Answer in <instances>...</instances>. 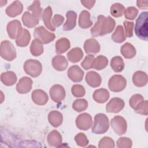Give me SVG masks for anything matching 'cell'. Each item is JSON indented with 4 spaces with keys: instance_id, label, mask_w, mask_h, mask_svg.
Masks as SVG:
<instances>
[{
    "instance_id": "cell-11",
    "label": "cell",
    "mask_w": 148,
    "mask_h": 148,
    "mask_svg": "<svg viewBox=\"0 0 148 148\" xmlns=\"http://www.w3.org/2000/svg\"><path fill=\"white\" fill-rule=\"evenodd\" d=\"M50 95L53 101L60 102L65 97V90L62 86L55 84L50 89Z\"/></svg>"
},
{
    "instance_id": "cell-29",
    "label": "cell",
    "mask_w": 148,
    "mask_h": 148,
    "mask_svg": "<svg viewBox=\"0 0 148 148\" xmlns=\"http://www.w3.org/2000/svg\"><path fill=\"white\" fill-rule=\"evenodd\" d=\"M92 25V22L90 20V14L87 10L81 12L79 18V25L84 29L88 28Z\"/></svg>"
},
{
    "instance_id": "cell-31",
    "label": "cell",
    "mask_w": 148,
    "mask_h": 148,
    "mask_svg": "<svg viewBox=\"0 0 148 148\" xmlns=\"http://www.w3.org/2000/svg\"><path fill=\"white\" fill-rule=\"evenodd\" d=\"M83 57V52L79 47H75L67 53L68 60L72 62H77L82 60Z\"/></svg>"
},
{
    "instance_id": "cell-1",
    "label": "cell",
    "mask_w": 148,
    "mask_h": 148,
    "mask_svg": "<svg viewBox=\"0 0 148 148\" xmlns=\"http://www.w3.org/2000/svg\"><path fill=\"white\" fill-rule=\"evenodd\" d=\"M40 5L39 1H35L34 3L27 8L31 13L27 11L24 12L22 16V21L25 27L31 28L39 24V19L42 17V9L40 8Z\"/></svg>"
},
{
    "instance_id": "cell-49",
    "label": "cell",
    "mask_w": 148,
    "mask_h": 148,
    "mask_svg": "<svg viewBox=\"0 0 148 148\" xmlns=\"http://www.w3.org/2000/svg\"><path fill=\"white\" fill-rule=\"evenodd\" d=\"M64 21V18L60 14H56L52 19V23L53 26L55 28H56L61 25L63 23Z\"/></svg>"
},
{
    "instance_id": "cell-37",
    "label": "cell",
    "mask_w": 148,
    "mask_h": 148,
    "mask_svg": "<svg viewBox=\"0 0 148 148\" xmlns=\"http://www.w3.org/2000/svg\"><path fill=\"white\" fill-rule=\"evenodd\" d=\"M105 17L103 15H99L98 16L97 22L95 23L94 27L91 29V34L92 37H97L100 36L102 24Z\"/></svg>"
},
{
    "instance_id": "cell-17",
    "label": "cell",
    "mask_w": 148,
    "mask_h": 148,
    "mask_svg": "<svg viewBox=\"0 0 148 148\" xmlns=\"http://www.w3.org/2000/svg\"><path fill=\"white\" fill-rule=\"evenodd\" d=\"M84 49L87 54H96L100 51V45L95 39H88L84 42Z\"/></svg>"
},
{
    "instance_id": "cell-21",
    "label": "cell",
    "mask_w": 148,
    "mask_h": 148,
    "mask_svg": "<svg viewBox=\"0 0 148 148\" xmlns=\"http://www.w3.org/2000/svg\"><path fill=\"white\" fill-rule=\"evenodd\" d=\"M68 61L66 58L62 56H56L52 60V65L53 68L58 71H63L68 66Z\"/></svg>"
},
{
    "instance_id": "cell-14",
    "label": "cell",
    "mask_w": 148,
    "mask_h": 148,
    "mask_svg": "<svg viewBox=\"0 0 148 148\" xmlns=\"http://www.w3.org/2000/svg\"><path fill=\"white\" fill-rule=\"evenodd\" d=\"M84 71L77 65H73L68 70V76L73 82H79L84 76Z\"/></svg>"
},
{
    "instance_id": "cell-4",
    "label": "cell",
    "mask_w": 148,
    "mask_h": 148,
    "mask_svg": "<svg viewBox=\"0 0 148 148\" xmlns=\"http://www.w3.org/2000/svg\"><path fill=\"white\" fill-rule=\"evenodd\" d=\"M1 57L8 61H12L16 57V51L13 45L9 40H3L1 43Z\"/></svg>"
},
{
    "instance_id": "cell-32",
    "label": "cell",
    "mask_w": 148,
    "mask_h": 148,
    "mask_svg": "<svg viewBox=\"0 0 148 148\" xmlns=\"http://www.w3.org/2000/svg\"><path fill=\"white\" fill-rule=\"evenodd\" d=\"M30 51L34 56L41 55L43 52V43L38 39H34L30 46Z\"/></svg>"
},
{
    "instance_id": "cell-28",
    "label": "cell",
    "mask_w": 148,
    "mask_h": 148,
    "mask_svg": "<svg viewBox=\"0 0 148 148\" xmlns=\"http://www.w3.org/2000/svg\"><path fill=\"white\" fill-rule=\"evenodd\" d=\"M52 16V10L51 7L48 6L46 8L42 14V20L43 21L45 25L47 28L49 30L51 31H54L56 29V28L53 26L52 22L51 21Z\"/></svg>"
},
{
    "instance_id": "cell-50",
    "label": "cell",
    "mask_w": 148,
    "mask_h": 148,
    "mask_svg": "<svg viewBox=\"0 0 148 148\" xmlns=\"http://www.w3.org/2000/svg\"><path fill=\"white\" fill-rule=\"evenodd\" d=\"M81 3L86 8L90 9L95 3V1H81Z\"/></svg>"
},
{
    "instance_id": "cell-41",
    "label": "cell",
    "mask_w": 148,
    "mask_h": 148,
    "mask_svg": "<svg viewBox=\"0 0 148 148\" xmlns=\"http://www.w3.org/2000/svg\"><path fill=\"white\" fill-rule=\"evenodd\" d=\"M72 93L75 97H82L85 95L86 91L83 86L80 84H75L71 89Z\"/></svg>"
},
{
    "instance_id": "cell-24",
    "label": "cell",
    "mask_w": 148,
    "mask_h": 148,
    "mask_svg": "<svg viewBox=\"0 0 148 148\" xmlns=\"http://www.w3.org/2000/svg\"><path fill=\"white\" fill-rule=\"evenodd\" d=\"M62 136L56 130L50 132L47 136V142L50 146L58 147L62 143Z\"/></svg>"
},
{
    "instance_id": "cell-8",
    "label": "cell",
    "mask_w": 148,
    "mask_h": 148,
    "mask_svg": "<svg viewBox=\"0 0 148 148\" xmlns=\"http://www.w3.org/2000/svg\"><path fill=\"white\" fill-rule=\"evenodd\" d=\"M111 127L118 135L124 134L127 131V124L125 120L120 116H114L110 121Z\"/></svg>"
},
{
    "instance_id": "cell-19",
    "label": "cell",
    "mask_w": 148,
    "mask_h": 148,
    "mask_svg": "<svg viewBox=\"0 0 148 148\" xmlns=\"http://www.w3.org/2000/svg\"><path fill=\"white\" fill-rule=\"evenodd\" d=\"M115 25V21L111 17L108 16L106 18L105 17L102 21L100 36L105 35L112 32L114 28Z\"/></svg>"
},
{
    "instance_id": "cell-20",
    "label": "cell",
    "mask_w": 148,
    "mask_h": 148,
    "mask_svg": "<svg viewBox=\"0 0 148 148\" xmlns=\"http://www.w3.org/2000/svg\"><path fill=\"white\" fill-rule=\"evenodd\" d=\"M66 21L63 26L64 31H70L73 29L76 24L77 14L73 11H68L66 14Z\"/></svg>"
},
{
    "instance_id": "cell-33",
    "label": "cell",
    "mask_w": 148,
    "mask_h": 148,
    "mask_svg": "<svg viewBox=\"0 0 148 148\" xmlns=\"http://www.w3.org/2000/svg\"><path fill=\"white\" fill-rule=\"evenodd\" d=\"M121 54L125 58H132L136 54L135 47L130 43H124L120 49Z\"/></svg>"
},
{
    "instance_id": "cell-15",
    "label": "cell",
    "mask_w": 148,
    "mask_h": 148,
    "mask_svg": "<svg viewBox=\"0 0 148 148\" xmlns=\"http://www.w3.org/2000/svg\"><path fill=\"white\" fill-rule=\"evenodd\" d=\"M31 97L33 102L38 105H44L49 100L47 94L44 91L40 89L33 91Z\"/></svg>"
},
{
    "instance_id": "cell-3",
    "label": "cell",
    "mask_w": 148,
    "mask_h": 148,
    "mask_svg": "<svg viewBox=\"0 0 148 148\" xmlns=\"http://www.w3.org/2000/svg\"><path fill=\"white\" fill-rule=\"evenodd\" d=\"M109 128L108 117L103 113H98L94 117V123L91 131L95 134H102L107 132Z\"/></svg>"
},
{
    "instance_id": "cell-45",
    "label": "cell",
    "mask_w": 148,
    "mask_h": 148,
    "mask_svg": "<svg viewBox=\"0 0 148 148\" xmlns=\"http://www.w3.org/2000/svg\"><path fill=\"white\" fill-rule=\"evenodd\" d=\"M134 110L138 113L147 115V101L143 100L134 109Z\"/></svg>"
},
{
    "instance_id": "cell-23",
    "label": "cell",
    "mask_w": 148,
    "mask_h": 148,
    "mask_svg": "<svg viewBox=\"0 0 148 148\" xmlns=\"http://www.w3.org/2000/svg\"><path fill=\"white\" fill-rule=\"evenodd\" d=\"M1 80L2 83L7 86H10L16 83L17 76L14 72L8 71L3 72L1 75Z\"/></svg>"
},
{
    "instance_id": "cell-48",
    "label": "cell",
    "mask_w": 148,
    "mask_h": 148,
    "mask_svg": "<svg viewBox=\"0 0 148 148\" xmlns=\"http://www.w3.org/2000/svg\"><path fill=\"white\" fill-rule=\"evenodd\" d=\"M123 24L125 27V34L127 37L131 38L133 36V27L134 23L128 21H124Z\"/></svg>"
},
{
    "instance_id": "cell-16",
    "label": "cell",
    "mask_w": 148,
    "mask_h": 148,
    "mask_svg": "<svg viewBox=\"0 0 148 148\" xmlns=\"http://www.w3.org/2000/svg\"><path fill=\"white\" fill-rule=\"evenodd\" d=\"M23 6L22 3L18 1H16L10 5L8 6L5 12L8 16L14 17L20 14L23 11Z\"/></svg>"
},
{
    "instance_id": "cell-44",
    "label": "cell",
    "mask_w": 148,
    "mask_h": 148,
    "mask_svg": "<svg viewBox=\"0 0 148 148\" xmlns=\"http://www.w3.org/2000/svg\"><path fill=\"white\" fill-rule=\"evenodd\" d=\"M94 59V56L91 54L87 55L84 58V60L82 62L81 66L86 70H88L90 68H92V65Z\"/></svg>"
},
{
    "instance_id": "cell-5",
    "label": "cell",
    "mask_w": 148,
    "mask_h": 148,
    "mask_svg": "<svg viewBox=\"0 0 148 148\" xmlns=\"http://www.w3.org/2000/svg\"><path fill=\"white\" fill-rule=\"evenodd\" d=\"M24 69L26 73L33 77H36L40 75L42 71V65L38 60L29 59L25 62Z\"/></svg>"
},
{
    "instance_id": "cell-6",
    "label": "cell",
    "mask_w": 148,
    "mask_h": 148,
    "mask_svg": "<svg viewBox=\"0 0 148 148\" xmlns=\"http://www.w3.org/2000/svg\"><path fill=\"white\" fill-rule=\"evenodd\" d=\"M127 80L122 75H115L112 76L108 83V87L110 91L120 92L123 91L126 87Z\"/></svg>"
},
{
    "instance_id": "cell-18",
    "label": "cell",
    "mask_w": 148,
    "mask_h": 148,
    "mask_svg": "<svg viewBox=\"0 0 148 148\" xmlns=\"http://www.w3.org/2000/svg\"><path fill=\"white\" fill-rule=\"evenodd\" d=\"M87 83L92 87H97L100 86L102 79L101 76L95 71H90L87 73L86 76Z\"/></svg>"
},
{
    "instance_id": "cell-39",
    "label": "cell",
    "mask_w": 148,
    "mask_h": 148,
    "mask_svg": "<svg viewBox=\"0 0 148 148\" xmlns=\"http://www.w3.org/2000/svg\"><path fill=\"white\" fill-rule=\"evenodd\" d=\"M88 107V102L85 99H78L75 100L72 104L73 109L77 112L85 110Z\"/></svg>"
},
{
    "instance_id": "cell-40",
    "label": "cell",
    "mask_w": 148,
    "mask_h": 148,
    "mask_svg": "<svg viewBox=\"0 0 148 148\" xmlns=\"http://www.w3.org/2000/svg\"><path fill=\"white\" fill-rule=\"evenodd\" d=\"M114 142L110 137H103L99 142L98 147L99 148H113L114 147Z\"/></svg>"
},
{
    "instance_id": "cell-13",
    "label": "cell",
    "mask_w": 148,
    "mask_h": 148,
    "mask_svg": "<svg viewBox=\"0 0 148 148\" xmlns=\"http://www.w3.org/2000/svg\"><path fill=\"white\" fill-rule=\"evenodd\" d=\"M33 82L28 77H21L16 85V90L20 94H26L30 91L32 88Z\"/></svg>"
},
{
    "instance_id": "cell-43",
    "label": "cell",
    "mask_w": 148,
    "mask_h": 148,
    "mask_svg": "<svg viewBox=\"0 0 148 148\" xmlns=\"http://www.w3.org/2000/svg\"><path fill=\"white\" fill-rule=\"evenodd\" d=\"M132 145V140L127 137L120 138L117 140V147L119 148H130Z\"/></svg>"
},
{
    "instance_id": "cell-27",
    "label": "cell",
    "mask_w": 148,
    "mask_h": 148,
    "mask_svg": "<svg viewBox=\"0 0 148 148\" xmlns=\"http://www.w3.org/2000/svg\"><path fill=\"white\" fill-rule=\"evenodd\" d=\"M132 81L135 86L138 87H143L147 84V74L142 71H137L133 75Z\"/></svg>"
},
{
    "instance_id": "cell-7",
    "label": "cell",
    "mask_w": 148,
    "mask_h": 148,
    "mask_svg": "<svg viewBox=\"0 0 148 148\" xmlns=\"http://www.w3.org/2000/svg\"><path fill=\"white\" fill-rule=\"evenodd\" d=\"M34 36L35 39L40 40L43 44H47L53 41L56 36L53 33L47 31L43 26H39L34 30Z\"/></svg>"
},
{
    "instance_id": "cell-30",
    "label": "cell",
    "mask_w": 148,
    "mask_h": 148,
    "mask_svg": "<svg viewBox=\"0 0 148 148\" xmlns=\"http://www.w3.org/2000/svg\"><path fill=\"white\" fill-rule=\"evenodd\" d=\"M70 47V42L67 38H61L56 43V52L57 54H62L67 51Z\"/></svg>"
},
{
    "instance_id": "cell-25",
    "label": "cell",
    "mask_w": 148,
    "mask_h": 148,
    "mask_svg": "<svg viewBox=\"0 0 148 148\" xmlns=\"http://www.w3.org/2000/svg\"><path fill=\"white\" fill-rule=\"evenodd\" d=\"M30 39L29 32L27 29L23 28L19 36L16 39V43L20 47H25L29 44Z\"/></svg>"
},
{
    "instance_id": "cell-36",
    "label": "cell",
    "mask_w": 148,
    "mask_h": 148,
    "mask_svg": "<svg viewBox=\"0 0 148 148\" xmlns=\"http://www.w3.org/2000/svg\"><path fill=\"white\" fill-rule=\"evenodd\" d=\"M112 40L116 43H122L125 40V36L122 25H118L112 35Z\"/></svg>"
},
{
    "instance_id": "cell-46",
    "label": "cell",
    "mask_w": 148,
    "mask_h": 148,
    "mask_svg": "<svg viewBox=\"0 0 148 148\" xmlns=\"http://www.w3.org/2000/svg\"><path fill=\"white\" fill-rule=\"evenodd\" d=\"M138 10L134 7H128L124 11L125 17L128 20H134L138 14Z\"/></svg>"
},
{
    "instance_id": "cell-26",
    "label": "cell",
    "mask_w": 148,
    "mask_h": 148,
    "mask_svg": "<svg viewBox=\"0 0 148 148\" xmlns=\"http://www.w3.org/2000/svg\"><path fill=\"white\" fill-rule=\"evenodd\" d=\"M92 97L93 99L97 102L103 103L108 100L109 98V92L106 89L100 88L94 92Z\"/></svg>"
},
{
    "instance_id": "cell-47",
    "label": "cell",
    "mask_w": 148,
    "mask_h": 148,
    "mask_svg": "<svg viewBox=\"0 0 148 148\" xmlns=\"http://www.w3.org/2000/svg\"><path fill=\"white\" fill-rule=\"evenodd\" d=\"M143 100H144L143 97L140 94H135L132 95L130 98L129 103L130 106L134 109L137 106V105Z\"/></svg>"
},
{
    "instance_id": "cell-9",
    "label": "cell",
    "mask_w": 148,
    "mask_h": 148,
    "mask_svg": "<svg viewBox=\"0 0 148 148\" xmlns=\"http://www.w3.org/2000/svg\"><path fill=\"white\" fill-rule=\"evenodd\" d=\"M76 124L77 127L81 130L86 131L89 130L92 124L91 115L87 113L79 115L76 119Z\"/></svg>"
},
{
    "instance_id": "cell-42",
    "label": "cell",
    "mask_w": 148,
    "mask_h": 148,
    "mask_svg": "<svg viewBox=\"0 0 148 148\" xmlns=\"http://www.w3.org/2000/svg\"><path fill=\"white\" fill-rule=\"evenodd\" d=\"M75 140L77 145L81 147L86 146L88 144V140L86 135L83 133H79L75 136Z\"/></svg>"
},
{
    "instance_id": "cell-12",
    "label": "cell",
    "mask_w": 148,
    "mask_h": 148,
    "mask_svg": "<svg viewBox=\"0 0 148 148\" xmlns=\"http://www.w3.org/2000/svg\"><path fill=\"white\" fill-rule=\"evenodd\" d=\"M124 101L120 98H113L110 100L106 106V110L108 113H118L124 107Z\"/></svg>"
},
{
    "instance_id": "cell-34",
    "label": "cell",
    "mask_w": 148,
    "mask_h": 148,
    "mask_svg": "<svg viewBox=\"0 0 148 148\" xmlns=\"http://www.w3.org/2000/svg\"><path fill=\"white\" fill-rule=\"evenodd\" d=\"M108 64V58L103 56H98L97 57L92 63V68L95 69L97 70H102L104 69Z\"/></svg>"
},
{
    "instance_id": "cell-22",
    "label": "cell",
    "mask_w": 148,
    "mask_h": 148,
    "mask_svg": "<svg viewBox=\"0 0 148 148\" xmlns=\"http://www.w3.org/2000/svg\"><path fill=\"white\" fill-rule=\"evenodd\" d=\"M48 120L50 124L54 127H58L62 123V114L57 110L50 112L48 115Z\"/></svg>"
},
{
    "instance_id": "cell-38",
    "label": "cell",
    "mask_w": 148,
    "mask_h": 148,
    "mask_svg": "<svg viewBox=\"0 0 148 148\" xmlns=\"http://www.w3.org/2000/svg\"><path fill=\"white\" fill-rule=\"evenodd\" d=\"M125 8L123 5L119 3H115L110 8V13L114 17H119L124 13Z\"/></svg>"
},
{
    "instance_id": "cell-10",
    "label": "cell",
    "mask_w": 148,
    "mask_h": 148,
    "mask_svg": "<svg viewBox=\"0 0 148 148\" xmlns=\"http://www.w3.org/2000/svg\"><path fill=\"white\" fill-rule=\"evenodd\" d=\"M6 29L9 38L14 39L19 36L23 28H22L20 22L18 20H15L10 21L8 24Z\"/></svg>"
},
{
    "instance_id": "cell-2",
    "label": "cell",
    "mask_w": 148,
    "mask_h": 148,
    "mask_svg": "<svg viewBox=\"0 0 148 148\" xmlns=\"http://www.w3.org/2000/svg\"><path fill=\"white\" fill-rule=\"evenodd\" d=\"M148 13L142 12L136 20L135 33L142 40L147 41L148 39Z\"/></svg>"
},
{
    "instance_id": "cell-35",
    "label": "cell",
    "mask_w": 148,
    "mask_h": 148,
    "mask_svg": "<svg viewBox=\"0 0 148 148\" xmlns=\"http://www.w3.org/2000/svg\"><path fill=\"white\" fill-rule=\"evenodd\" d=\"M110 66L116 72H120L124 68V62L123 58L120 56L112 58L110 62Z\"/></svg>"
}]
</instances>
